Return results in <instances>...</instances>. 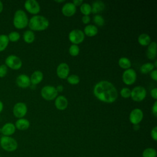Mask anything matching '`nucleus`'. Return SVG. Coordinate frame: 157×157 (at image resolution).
I'll return each mask as SVG.
<instances>
[{
	"label": "nucleus",
	"mask_w": 157,
	"mask_h": 157,
	"mask_svg": "<svg viewBox=\"0 0 157 157\" xmlns=\"http://www.w3.org/2000/svg\"><path fill=\"white\" fill-rule=\"evenodd\" d=\"M43 73L40 71H34L31 75L30 81L33 85H37L43 79Z\"/></svg>",
	"instance_id": "412c9836"
},
{
	"label": "nucleus",
	"mask_w": 157,
	"mask_h": 157,
	"mask_svg": "<svg viewBox=\"0 0 157 157\" xmlns=\"http://www.w3.org/2000/svg\"><path fill=\"white\" fill-rule=\"evenodd\" d=\"M16 128L15 124L12 123H7L4 124L1 129V132L3 136H10L15 132Z\"/></svg>",
	"instance_id": "f3484780"
},
{
	"label": "nucleus",
	"mask_w": 157,
	"mask_h": 157,
	"mask_svg": "<svg viewBox=\"0 0 157 157\" xmlns=\"http://www.w3.org/2000/svg\"><path fill=\"white\" fill-rule=\"evenodd\" d=\"M144 113L141 109L136 108L133 109L129 114V121L132 124H139L142 120Z\"/></svg>",
	"instance_id": "f8f14e48"
},
{
	"label": "nucleus",
	"mask_w": 157,
	"mask_h": 157,
	"mask_svg": "<svg viewBox=\"0 0 157 157\" xmlns=\"http://www.w3.org/2000/svg\"><path fill=\"white\" fill-rule=\"evenodd\" d=\"M28 18L26 13L21 9L17 10L13 15V24L17 29H23L28 25Z\"/></svg>",
	"instance_id": "7ed1b4c3"
},
{
	"label": "nucleus",
	"mask_w": 157,
	"mask_h": 157,
	"mask_svg": "<svg viewBox=\"0 0 157 157\" xmlns=\"http://www.w3.org/2000/svg\"><path fill=\"white\" fill-rule=\"evenodd\" d=\"M61 12L66 17H72L76 12V7L72 2H67L62 7Z\"/></svg>",
	"instance_id": "2eb2a0df"
},
{
	"label": "nucleus",
	"mask_w": 157,
	"mask_h": 157,
	"mask_svg": "<svg viewBox=\"0 0 157 157\" xmlns=\"http://www.w3.org/2000/svg\"><path fill=\"white\" fill-rule=\"evenodd\" d=\"M147 95L146 89L142 86H137L131 91V98L134 101L140 102L143 101Z\"/></svg>",
	"instance_id": "423d86ee"
},
{
	"label": "nucleus",
	"mask_w": 157,
	"mask_h": 157,
	"mask_svg": "<svg viewBox=\"0 0 157 157\" xmlns=\"http://www.w3.org/2000/svg\"><path fill=\"white\" fill-rule=\"evenodd\" d=\"M0 157H1V156H0Z\"/></svg>",
	"instance_id": "09e8293b"
},
{
	"label": "nucleus",
	"mask_w": 157,
	"mask_h": 157,
	"mask_svg": "<svg viewBox=\"0 0 157 157\" xmlns=\"http://www.w3.org/2000/svg\"><path fill=\"white\" fill-rule=\"evenodd\" d=\"M82 21L84 24H88L90 21V17L89 15H83L82 18Z\"/></svg>",
	"instance_id": "58836bf2"
},
{
	"label": "nucleus",
	"mask_w": 157,
	"mask_h": 157,
	"mask_svg": "<svg viewBox=\"0 0 157 157\" xmlns=\"http://www.w3.org/2000/svg\"><path fill=\"white\" fill-rule=\"evenodd\" d=\"M120 94L123 98H128L131 96V90L126 87L123 88L120 91Z\"/></svg>",
	"instance_id": "72a5a7b5"
},
{
	"label": "nucleus",
	"mask_w": 157,
	"mask_h": 157,
	"mask_svg": "<svg viewBox=\"0 0 157 157\" xmlns=\"http://www.w3.org/2000/svg\"><path fill=\"white\" fill-rule=\"evenodd\" d=\"M98 33L97 26L93 25H88L84 28V34L88 37H93Z\"/></svg>",
	"instance_id": "4be33fe9"
},
{
	"label": "nucleus",
	"mask_w": 157,
	"mask_h": 157,
	"mask_svg": "<svg viewBox=\"0 0 157 157\" xmlns=\"http://www.w3.org/2000/svg\"><path fill=\"white\" fill-rule=\"evenodd\" d=\"M72 3L76 7V6H81L83 3V1L82 0H73Z\"/></svg>",
	"instance_id": "a19ab883"
},
{
	"label": "nucleus",
	"mask_w": 157,
	"mask_h": 157,
	"mask_svg": "<svg viewBox=\"0 0 157 157\" xmlns=\"http://www.w3.org/2000/svg\"><path fill=\"white\" fill-rule=\"evenodd\" d=\"M9 40L12 42H15L18 41L20 38V34L17 31H12L7 36Z\"/></svg>",
	"instance_id": "7c9ffc66"
},
{
	"label": "nucleus",
	"mask_w": 157,
	"mask_h": 157,
	"mask_svg": "<svg viewBox=\"0 0 157 157\" xmlns=\"http://www.w3.org/2000/svg\"><path fill=\"white\" fill-rule=\"evenodd\" d=\"M7 73V67L6 64L0 66V77L2 78L6 75Z\"/></svg>",
	"instance_id": "f704fd0d"
},
{
	"label": "nucleus",
	"mask_w": 157,
	"mask_h": 157,
	"mask_svg": "<svg viewBox=\"0 0 157 157\" xmlns=\"http://www.w3.org/2000/svg\"><path fill=\"white\" fill-rule=\"evenodd\" d=\"M63 88H63V85H58V86H56V89L58 93V92H62V91H63Z\"/></svg>",
	"instance_id": "79ce46f5"
},
{
	"label": "nucleus",
	"mask_w": 157,
	"mask_h": 157,
	"mask_svg": "<svg viewBox=\"0 0 157 157\" xmlns=\"http://www.w3.org/2000/svg\"><path fill=\"white\" fill-rule=\"evenodd\" d=\"M79 52H80V49L77 45L72 44L70 46V47L69 48V54L72 56H77L79 53Z\"/></svg>",
	"instance_id": "2f4dec72"
},
{
	"label": "nucleus",
	"mask_w": 157,
	"mask_h": 157,
	"mask_svg": "<svg viewBox=\"0 0 157 157\" xmlns=\"http://www.w3.org/2000/svg\"><path fill=\"white\" fill-rule=\"evenodd\" d=\"M3 107H4V105H3V103L2 101H0V113L3 110Z\"/></svg>",
	"instance_id": "37998d69"
},
{
	"label": "nucleus",
	"mask_w": 157,
	"mask_h": 157,
	"mask_svg": "<svg viewBox=\"0 0 157 157\" xmlns=\"http://www.w3.org/2000/svg\"><path fill=\"white\" fill-rule=\"evenodd\" d=\"M150 134H151V138L155 141H156L157 140V127L156 126H155L154 128H152Z\"/></svg>",
	"instance_id": "c9c22d12"
},
{
	"label": "nucleus",
	"mask_w": 157,
	"mask_h": 157,
	"mask_svg": "<svg viewBox=\"0 0 157 157\" xmlns=\"http://www.w3.org/2000/svg\"><path fill=\"white\" fill-rule=\"evenodd\" d=\"M68 105V101L64 96H58L55 101V105L56 108L60 110H65Z\"/></svg>",
	"instance_id": "dca6fc26"
},
{
	"label": "nucleus",
	"mask_w": 157,
	"mask_h": 157,
	"mask_svg": "<svg viewBox=\"0 0 157 157\" xmlns=\"http://www.w3.org/2000/svg\"><path fill=\"white\" fill-rule=\"evenodd\" d=\"M150 77L151 78L157 81V71L156 70H153L150 72Z\"/></svg>",
	"instance_id": "ea45409f"
},
{
	"label": "nucleus",
	"mask_w": 157,
	"mask_h": 157,
	"mask_svg": "<svg viewBox=\"0 0 157 157\" xmlns=\"http://www.w3.org/2000/svg\"><path fill=\"white\" fill-rule=\"evenodd\" d=\"M151 110H152L153 114L155 115V117H157V101H155V102H154L152 106Z\"/></svg>",
	"instance_id": "e433bc0d"
},
{
	"label": "nucleus",
	"mask_w": 157,
	"mask_h": 157,
	"mask_svg": "<svg viewBox=\"0 0 157 157\" xmlns=\"http://www.w3.org/2000/svg\"><path fill=\"white\" fill-rule=\"evenodd\" d=\"M93 93L98 99L107 103H112L118 98L116 88L111 82L107 80L97 83L93 88Z\"/></svg>",
	"instance_id": "f257e3e1"
},
{
	"label": "nucleus",
	"mask_w": 157,
	"mask_h": 157,
	"mask_svg": "<svg viewBox=\"0 0 157 157\" xmlns=\"http://www.w3.org/2000/svg\"><path fill=\"white\" fill-rule=\"evenodd\" d=\"M91 13H97L103 11L105 9V4L101 1H96L92 3Z\"/></svg>",
	"instance_id": "aec40b11"
},
{
	"label": "nucleus",
	"mask_w": 157,
	"mask_h": 157,
	"mask_svg": "<svg viewBox=\"0 0 157 157\" xmlns=\"http://www.w3.org/2000/svg\"><path fill=\"white\" fill-rule=\"evenodd\" d=\"M118 65L122 69H128L131 67V62L129 58L126 57H121L118 60Z\"/></svg>",
	"instance_id": "393cba45"
},
{
	"label": "nucleus",
	"mask_w": 157,
	"mask_h": 157,
	"mask_svg": "<svg viewBox=\"0 0 157 157\" xmlns=\"http://www.w3.org/2000/svg\"><path fill=\"white\" fill-rule=\"evenodd\" d=\"M67 81L71 85H77L80 82V78L77 75L72 74L67 77Z\"/></svg>",
	"instance_id": "c756f323"
},
{
	"label": "nucleus",
	"mask_w": 157,
	"mask_h": 157,
	"mask_svg": "<svg viewBox=\"0 0 157 157\" xmlns=\"http://www.w3.org/2000/svg\"><path fill=\"white\" fill-rule=\"evenodd\" d=\"M24 7L29 13L34 15L37 14L40 10L39 4L36 0L26 1L24 4Z\"/></svg>",
	"instance_id": "9b49d317"
},
{
	"label": "nucleus",
	"mask_w": 157,
	"mask_h": 157,
	"mask_svg": "<svg viewBox=\"0 0 157 157\" xmlns=\"http://www.w3.org/2000/svg\"><path fill=\"white\" fill-rule=\"evenodd\" d=\"M0 146L6 151L13 152L17 149L18 143L10 136H2L0 139Z\"/></svg>",
	"instance_id": "20e7f679"
},
{
	"label": "nucleus",
	"mask_w": 157,
	"mask_h": 157,
	"mask_svg": "<svg viewBox=\"0 0 157 157\" xmlns=\"http://www.w3.org/2000/svg\"><path fill=\"white\" fill-rule=\"evenodd\" d=\"M28 26L33 31H41L46 29L49 26L47 18L42 15H34L28 21Z\"/></svg>",
	"instance_id": "f03ea898"
},
{
	"label": "nucleus",
	"mask_w": 157,
	"mask_h": 157,
	"mask_svg": "<svg viewBox=\"0 0 157 157\" xmlns=\"http://www.w3.org/2000/svg\"><path fill=\"white\" fill-rule=\"evenodd\" d=\"M69 67L66 63H60L56 68V74L61 79L67 78L69 74Z\"/></svg>",
	"instance_id": "ddd939ff"
},
{
	"label": "nucleus",
	"mask_w": 157,
	"mask_h": 157,
	"mask_svg": "<svg viewBox=\"0 0 157 157\" xmlns=\"http://www.w3.org/2000/svg\"><path fill=\"white\" fill-rule=\"evenodd\" d=\"M150 95L155 100H156L157 99V88H154L153 89H152L150 91Z\"/></svg>",
	"instance_id": "4c0bfd02"
},
{
	"label": "nucleus",
	"mask_w": 157,
	"mask_h": 157,
	"mask_svg": "<svg viewBox=\"0 0 157 157\" xmlns=\"http://www.w3.org/2000/svg\"><path fill=\"white\" fill-rule=\"evenodd\" d=\"M5 64L7 67H9L13 70H18L22 66V61L21 59L18 56L13 55H9L6 58Z\"/></svg>",
	"instance_id": "0eeeda50"
},
{
	"label": "nucleus",
	"mask_w": 157,
	"mask_h": 157,
	"mask_svg": "<svg viewBox=\"0 0 157 157\" xmlns=\"http://www.w3.org/2000/svg\"><path fill=\"white\" fill-rule=\"evenodd\" d=\"M156 150L153 148H147L142 152V157H156Z\"/></svg>",
	"instance_id": "cd10ccee"
},
{
	"label": "nucleus",
	"mask_w": 157,
	"mask_h": 157,
	"mask_svg": "<svg viewBox=\"0 0 157 157\" xmlns=\"http://www.w3.org/2000/svg\"><path fill=\"white\" fill-rule=\"evenodd\" d=\"M140 128V126L139 124H134V129L136 131L139 130Z\"/></svg>",
	"instance_id": "c03bdc74"
},
{
	"label": "nucleus",
	"mask_w": 157,
	"mask_h": 157,
	"mask_svg": "<svg viewBox=\"0 0 157 157\" xmlns=\"http://www.w3.org/2000/svg\"><path fill=\"white\" fill-rule=\"evenodd\" d=\"M17 85L21 88H26L30 86V78L25 74H20L16 78Z\"/></svg>",
	"instance_id": "4468645a"
},
{
	"label": "nucleus",
	"mask_w": 157,
	"mask_h": 157,
	"mask_svg": "<svg viewBox=\"0 0 157 157\" xmlns=\"http://www.w3.org/2000/svg\"><path fill=\"white\" fill-rule=\"evenodd\" d=\"M137 74L133 69H126L122 75L123 82L127 85H132L136 80Z\"/></svg>",
	"instance_id": "1a4fd4ad"
},
{
	"label": "nucleus",
	"mask_w": 157,
	"mask_h": 157,
	"mask_svg": "<svg viewBox=\"0 0 157 157\" xmlns=\"http://www.w3.org/2000/svg\"><path fill=\"white\" fill-rule=\"evenodd\" d=\"M80 9L82 13L84 15H88L91 13V7L88 3H82Z\"/></svg>",
	"instance_id": "c85d7f7f"
},
{
	"label": "nucleus",
	"mask_w": 157,
	"mask_h": 157,
	"mask_svg": "<svg viewBox=\"0 0 157 157\" xmlns=\"http://www.w3.org/2000/svg\"><path fill=\"white\" fill-rule=\"evenodd\" d=\"M23 38L25 42L28 44H31L34 42L35 39V35L33 31L27 30L23 33Z\"/></svg>",
	"instance_id": "b1692460"
},
{
	"label": "nucleus",
	"mask_w": 157,
	"mask_h": 157,
	"mask_svg": "<svg viewBox=\"0 0 157 157\" xmlns=\"http://www.w3.org/2000/svg\"><path fill=\"white\" fill-rule=\"evenodd\" d=\"M30 123L29 121L25 118H19L18 119L15 124V126L17 129L21 131H24L29 127Z\"/></svg>",
	"instance_id": "6ab92c4d"
},
{
	"label": "nucleus",
	"mask_w": 157,
	"mask_h": 157,
	"mask_svg": "<svg viewBox=\"0 0 157 157\" xmlns=\"http://www.w3.org/2000/svg\"><path fill=\"white\" fill-rule=\"evenodd\" d=\"M3 10V4L2 2L0 1V13H1Z\"/></svg>",
	"instance_id": "a18cd8bd"
},
{
	"label": "nucleus",
	"mask_w": 157,
	"mask_h": 157,
	"mask_svg": "<svg viewBox=\"0 0 157 157\" xmlns=\"http://www.w3.org/2000/svg\"><path fill=\"white\" fill-rule=\"evenodd\" d=\"M27 106L24 102H19L16 103L13 108V115L19 118H22L25 117L27 113Z\"/></svg>",
	"instance_id": "9d476101"
},
{
	"label": "nucleus",
	"mask_w": 157,
	"mask_h": 157,
	"mask_svg": "<svg viewBox=\"0 0 157 157\" xmlns=\"http://www.w3.org/2000/svg\"><path fill=\"white\" fill-rule=\"evenodd\" d=\"M154 66H155V67H157V61H155V62Z\"/></svg>",
	"instance_id": "de8ad7c7"
},
{
	"label": "nucleus",
	"mask_w": 157,
	"mask_h": 157,
	"mask_svg": "<svg viewBox=\"0 0 157 157\" xmlns=\"http://www.w3.org/2000/svg\"><path fill=\"white\" fill-rule=\"evenodd\" d=\"M55 2H64V0H62V1H55Z\"/></svg>",
	"instance_id": "49530a36"
},
{
	"label": "nucleus",
	"mask_w": 157,
	"mask_h": 157,
	"mask_svg": "<svg viewBox=\"0 0 157 157\" xmlns=\"http://www.w3.org/2000/svg\"><path fill=\"white\" fill-rule=\"evenodd\" d=\"M93 21L96 25L99 26H102L105 23L104 18L100 15H95L93 17Z\"/></svg>",
	"instance_id": "473e14b6"
},
{
	"label": "nucleus",
	"mask_w": 157,
	"mask_h": 157,
	"mask_svg": "<svg viewBox=\"0 0 157 157\" xmlns=\"http://www.w3.org/2000/svg\"><path fill=\"white\" fill-rule=\"evenodd\" d=\"M147 57L151 60L156 57V43L155 42H152L148 45Z\"/></svg>",
	"instance_id": "a211bd4d"
},
{
	"label": "nucleus",
	"mask_w": 157,
	"mask_h": 157,
	"mask_svg": "<svg viewBox=\"0 0 157 157\" xmlns=\"http://www.w3.org/2000/svg\"><path fill=\"white\" fill-rule=\"evenodd\" d=\"M155 68L154 64L151 63H146L142 64L140 68V71L144 74H146L148 72H151Z\"/></svg>",
	"instance_id": "a878e982"
},
{
	"label": "nucleus",
	"mask_w": 157,
	"mask_h": 157,
	"mask_svg": "<svg viewBox=\"0 0 157 157\" xmlns=\"http://www.w3.org/2000/svg\"><path fill=\"white\" fill-rule=\"evenodd\" d=\"M69 39L71 43L77 45L82 43L85 39L83 31L80 29H75L72 30L69 34Z\"/></svg>",
	"instance_id": "6e6552de"
},
{
	"label": "nucleus",
	"mask_w": 157,
	"mask_h": 157,
	"mask_svg": "<svg viewBox=\"0 0 157 157\" xmlns=\"http://www.w3.org/2000/svg\"><path fill=\"white\" fill-rule=\"evenodd\" d=\"M9 39L7 35L1 34L0 35V52L4 51L9 44Z\"/></svg>",
	"instance_id": "bb28decb"
},
{
	"label": "nucleus",
	"mask_w": 157,
	"mask_h": 157,
	"mask_svg": "<svg viewBox=\"0 0 157 157\" xmlns=\"http://www.w3.org/2000/svg\"><path fill=\"white\" fill-rule=\"evenodd\" d=\"M138 42L142 46H147L151 43V39L148 34L142 33L138 37Z\"/></svg>",
	"instance_id": "5701e85b"
},
{
	"label": "nucleus",
	"mask_w": 157,
	"mask_h": 157,
	"mask_svg": "<svg viewBox=\"0 0 157 157\" xmlns=\"http://www.w3.org/2000/svg\"><path fill=\"white\" fill-rule=\"evenodd\" d=\"M42 97L47 101H52L56 99L58 95V91L53 86L47 85L44 86L41 90Z\"/></svg>",
	"instance_id": "39448f33"
}]
</instances>
